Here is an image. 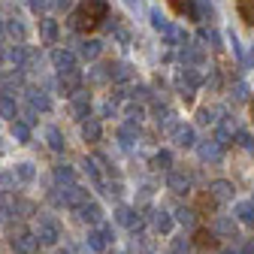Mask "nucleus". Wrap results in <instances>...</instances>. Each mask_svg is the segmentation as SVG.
Masks as SVG:
<instances>
[{
  "mask_svg": "<svg viewBox=\"0 0 254 254\" xmlns=\"http://www.w3.org/2000/svg\"><path fill=\"white\" fill-rule=\"evenodd\" d=\"M40 37H43V43H49V46H55L58 43V37H61V24L55 21V18H40Z\"/></svg>",
  "mask_w": 254,
  "mask_h": 254,
  "instance_id": "obj_16",
  "label": "nucleus"
},
{
  "mask_svg": "<svg viewBox=\"0 0 254 254\" xmlns=\"http://www.w3.org/2000/svg\"><path fill=\"white\" fill-rule=\"evenodd\" d=\"M3 30H6V37L15 40V43H24V37H27V27L21 24V18H9V21L3 24Z\"/></svg>",
  "mask_w": 254,
  "mask_h": 254,
  "instance_id": "obj_24",
  "label": "nucleus"
},
{
  "mask_svg": "<svg viewBox=\"0 0 254 254\" xmlns=\"http://www.w3.org/2000/svg\"><path fill=\"white\" fill-rule=\"evenodd\" d=\"M0 118H9V121L18 118V106H15V100L9 94H0Z\"/></svg>",
  "mask_w": 254,
  "mask_h": 254,
  "instance_id": "obj_25",
  "label": "nucleus"
},
{
  "mask_svg": "<svg viewBox=\"0 0 254 254\" xmlns=\"http://www.w3.org/2000/svg\"><path fill=\"white\" fill-rule=\"evenodd\" d=\"M170 254H190V242H188V239H173Z\"/></svg>",
  "mask_w": 254,
  "mask_h": 254,
  "instance_id": "obj_38",
  "label": "nucleus"
},
{
  "mask_svg": "<svg viewBox=\"0 0 254 254\" xmlns=\"http://www.w3.org/2000/svg\"><path fill=\"white\" fill-rule=\"evenodd\" d=\"M233 194H236V188H233V182H227V179H215V182L209 185V197H212L215 203H230Z\"/></svg>",
  "mask_w": 254,
  "mask_h": 254,
  "instance_id": "obj_5",
  "label": "nucleus"
},
{
  "mask_svg": "<svg viewBox=\"0 0 254 254\" xmlns=\"http://www.w3.org/2000/svg\"><path fill=\"white\" fill-rule=\"evenodd\" d=\"M215 115H218V109H212V106H203V109L197 112V124H203V127H206V124H215V121H218Z\"/></svg>",
  "mask_w": 254,
  "mask_h": 254,
  "instance_id": "obj_35",
  "label": "nucleus"
},
{
  "mask_svg": "<svg viewBox=\"0 0 254 254\" xmlns=\"http://www.w3.org/2000/svg\"><path fill=\"white\" fill-rule=\"evenodd\" d=\"M133 100H142V103L151 100V88H148V85H136V88H133Z\"/></svg>",
  "mask_w": 254,
  "mask_h": 254,
  "instance_id": "obj_39",
  "label": "nucleus"
},
{
  "mask_svg": "<svg viewBox=\"0 0 254 254\" xmlns=\"http://www.w3.org/2000/svg\"><path fill=\"white\" fill-rule=\"evenodd\" d=\"M70 3H73V0H52L55 9H70Z\"/></svg>",
  "mask_w": 254,
  "mask_h": 254,
  "instance_id": "obj_47",
  "label": "nucleus"
},
{
  "mask_svg": "<svg viewBox=\"0 0 254 254\" xmlns=\"http://www.w3.org/2000/svg\"><path fill=\"white\" fill-rule=\"evenodd\" d=\"M12 251L15 254H37L40 251V242H37V236L34 233H18V236H12Z\"/></svg>",
  "mask_w": 254,
  "mask_h": 254,
  "instance_id": "obj_9",
  "label": "nucleus"
},
{
  "mask_svg": "<svg viewBox=\"0 0 254 254\" xmlns=\"http://www.w3.org/2000/svg\"><path fill=\"white\" fill-rule=\"evenodd\" d=\"M194 242H197L200 248H218V236H215L212 230H206V227H200V230L194 233Z\"/></svg>",
  "mask_w": 254,
  "mask_h": 254,
  "instance_id": "obj_27",
  "label": "nucleus"
},
{
  "mask_svg": "<svg viewBox=\"0 0 254 254\" xmlns=\"http://www.w3.org/2000/svg\"><path fill=\"white\" fill-rule=\"evenodd\" d=\"M106 18H109V3L106 0H82L79 9L70 18V27L79 30V34H91V30H97Z\"/></svg>",
  "mask_w": 254,
  "mask_h": 254,
  "instance_id": "obj_1",
  "label": "nucleus"
},
{
  "mask_svg": "<svg viewBox=\"0 0 254 254\" xmlns=\"http://www.w3.org/2000/svg\"><path fill=\"white\" fill-rule=\"evenodd\" d=\"M236 12L245 24H254V0H236Z\"/></svg>",
  "mask_w": 254,
  "mask_h": 254,
  "instance_id": "obj_30",
  "label": "nucleus"
},
{
  "mask_svg": "<svg viewBox=\"0 0 254 254\" xmlns=\"http://www.w3.org/2000/svg\"><path fill=\"white\" fill-rule=\"evenodd\" d=\"M227 43L233 46V55H236V58H242V46H239V37H236V34H227Z\"/></svg>",
  "mask_w": 254,
  "mask_h": 254,
  "instance_id": "obj_44",
  "label": "nucleus"
},
{
  "mask_svg": "<svg viewBox=\"0 0 254 254\" xmlns=\"http://www.w3.org/2000/svg\"><path fill=\"white\" fill-rule=\"evenodd\" d=\"M170 6H173V12L185 15V12H188V6H190V0H170Z\"/></svg>",
  "mask_w": 254,
  "mask_h": 254,
  "instance_id": "obj_42",
  "label": "nucleus"
},
{
  "mask_svg": "<svg viewBox=\"0 0 254 254\" xmlns=\"http://www.w3.org/2000/svg\"><path fill=\"white\" fill-rule=\"evenodd\" d=\"M12 176H15L18 182H34V179H37V167L24 161V164H18V167L12 170Z\"/></svg>",
  "mask_w": 254,
  "mask_h": 254,
  "instance_id": "obj_29",
  "label": "nucleus"
},
{
  "mask_svg": "<svg viewBox=\"0 0 254 254\" xmlns=\"http://www.w3.org/2000/svg\"><path fill=\"white\" fill-rule=\"evenodd\" d=\"M79 55L85 61H97L103 55V43L100 40H85V43H79Z\"/></svg>",
  "mask_w": 254,
  "mask_h": 254,
  "instance_id": "obj_19",
  "label": "nucleus"
},
{
  "mask_svg": "<svg viewBox=\"0 0 254 254\" xmlns=\"http://www.w3.org/2000/svg\"><path fill=\"white\" fill-rule=\"evenodd\" d=\"M236 221H242V224L254 227V200H245L236 206Z\"/></svg>",
  "mask_w": 254,
  "mask_h": 254,
  "instance_id": "obj_26",
  "label": "nucleus"
},
{
  "mask_svg": "<svg viewBox=\"0 0 254 254\" xmlns=\"http://www.w3.org/2000/svg\"><path fill=\"white\" fill-rule=\"evenodd\" d=\"M251 58H254V46H251Z\"/></svg>",
  "mask_w": 254,
  "mask_h": 254,
  "instance_id": "obj_50",
  "label": "nucleus"
},
{
  "mask_svg": "<svg viewBox=\"0 0 254 254\" xmlns=\"http://www.w3.org/2000/svg\"><path fill=\"white\" fill-rule=\"evenodd\" d=\"M46 139H49V145H52L55 151H64V136H61L58 127H46Z\"/></svg>",
  "mask_w": 254,
  "mask_h": 254,
  "instance_id": "obj_34",
  "label": "nucleus"
},
{
  "mask_svg": "<svg viewBox=\"0 0 254 254\" xmlns=\"http://www.w3.org/2000/svg\"><path fill=\"white\" fill-rule=\"evenodd\" d=\"M24 94H27V106L34 109V112H49V109H52V100H49L46 88H37V85H30Z\"/></svg>",
  "mask_w": 254,
  "mask_h": 254,
  "instance_id": "obj_6",
  "label": "nucleus"
},
{
  "mask_svg": "<svg viewBox=\"0 0 254 254\" xmlns=\"http://www.w3.org/2000/svg\"><path fill=\"white\" fill-rule=\"evenodd\" d=\"M70 112L76 115V118H88V112H91V97H88V94L85 91H76L73 94V97H70Z\"/></svg>",
  "mask_w": 254,
  "mask_h": 254,
  "instance_id": "obj_13",
  "label": "nucleus"
},
{
  "mask_svg": "<svg viewBox=\"0 0 254 254\" xmlns=\"http://www.w3.org/2000/svg\"><path fill=\"white\" fill-rule=\"evenodd\" d=\"M167 188L173 190V194H188L190 190V176L185 170H170L167 173Z\"/></svg>",
  "mask_w": 254,
  "mask_h": 254,
  "instance_id": "obj_10",
  "label": "nucleus"
},
{
  "mask_svg": "<svg viewBox=\"0 0 254 254\" xmlns=\"http://www.w3.org/2000/svg\"><path fill=\"white\" fill-rule=\"evenodd\" d=\"M85 79H88V85H106L109 82V64H94Z\"/></svg>",
  "mask_w": 254,
  "mask_h": 254,
  "instance_id": "obj_20",
  "label": "nucleus"
},
{
  "mask_svg": "<svg viewBox=\"0 0 254 254\" xmlns=\"http://www.w3.org/2000/svg\"><path fill=\"white\" fill-rule=\"evenodd\" d=\"M251 200H254V197H251Z\"/></svg>",
  "mask_w": 254,
  "mask_h": 254,
  "instance_id": "obj_53",
  "label": "nucleus"
},
{
  "mask_svg": "<svg viewBox=\"0 0 254 254\" xmlns=\"http://www.w3.org/2000/svg\"><path fill=\"white\" fill-rule=\"evenodd\" d=\"M61 254H70V251H61Z\"/></svg>",
  "mask_w": 254,
  "mask_h": 254,
  "instance_id": "obj_51",
  "label": "nucleus"
},
{
  "mask_svg": "<svg viewBox=\"0 0 254 254\" xmlns=\"http://www.w3.org/2000/svg\"><path fill=\"white\" fill-rule=\"evenodd\" d=\"M40 245H55L61 239V224L52 215H37V230H34Z\"/></svg>",
  "mask_w": 254,
  "mask_h": 254,
  "instance_id": "obj_2",
  "label": "nucleus"
},
{
  "mask_svg": "<svg viewBox=\"0 0 254 254\" xmlns=\"http://www.w3.org/2000/svg\"><path fill=\"white\" fill-rule=\"evenodd\" d=\"M115 221H118L121 227L133 230V233H136V230H139V227L145 224V218H142V215H139L136 209H130V206H118V209H115Z\"/></svg>",
  "mask_w": 254,
  "mask_h": 254,
  "instance_id": "obj_4",
  "label": "nucleus"
},
{
  "mask_svg": "<svg viewBox=\"0 0 254 254\" xmlns=\"http://www.w3.org/2000/svg\"><path fill=\"white\" fill-rule=\"evenodd\" d=\"M148 18H151V27L157 30V34H164V37L170 34V27H173V24L167 21V15H161L157 9H151V12H148Z\"/></svg>",
  "mask_w": 254,
  "mask_h": 254,
  "instance_id": "obj_31",
  "label": "nucleus"
},
{
  "mask_svg": "<svg viewBox=\"0 0 254 254\" xmlns=\"http://www.w3.org/2000/svg\"><path fill=\"white\" fill-rule=\"evenodd\" d=\"M115 254H124V251H115Z\"/></svg>",
  "mask_w": 254,
  "mask_h": 254,
  "instance_id": "obj_52",
  "label": "nucleus"
},
{
  "mask_svg": "<svg viewBox=\"0 0 254 254\" xmlns=\"http://www.w3.org/2000/svg\"><path fill=\"white\" fill-rule=\"evenodd\" d=\"M61 190V203L64 206H70V209H82L85 203H88V190L85 188H79V185H67V188H58Z\"/></svg>",
  "mask_w": 254,
  "mask_h": 254,
  "instance_id": "obj_3",
  "label": "nucleus"
},
{
  "mask_svg": "<svg viewBox=\"0 0 254 254\" xmlns=\"http://www.w3.org/2000/svg\"><path fill=\"white\" fill-rule=\"evenodd\" d=\"M206 43H212V49H221V37L215 34V30H203V34H200Z\"/></svg>",
  "mask_w": 254,
  "mask_h": 254,
  "instance_id": "obj_41",
  "label": "nucleus"
},
{
  "mask_svg": "<svg viewBox=\"0 0 254 254\" xmlns=\"http://www.w3.org/2000/svg\"><path fill=\"white\" fill-rule=\"evenodd\" d=\"M236 139L242 142V148H245V151H251V154H254V139H251V133H245V130H236Z\"/></svg>",
  "mask_w": 254,
  "mask_h": 254,
  "instance_id": "obj_40",
  "label": "nucleus"
},
{
  "mask_svg": "<svg viewBox=\"0 0 254 254\" xmlns=\"http://www.w3.org/2000/svg\"><path fill=\"white\" fill-rule=\"evenodd\" d=\"M197 154H200V161H206V164H218L221 157H224V148H221L215 139H206V142L197 145Z\"/></svg>",
  "mask_w": 254,
  "mask_h": 254,
  "instance_id": "obj_12",
  "label": "nucleus"
},
{
  "mask_svg": "<svg viewBox=\"0 0 254 254\" xmlns=\"http://www.w3.org/2000/svg\"><path fill=\"white\" fill-rule=\"evenodd\" d=\"M233 100H236V103L248 100V82H242V79H239V82L233 85Z\"/></svg>",
  "mask_w": 254,
  "mask_h": 254,
  "instance_id": "obj_37",
  "label": "nucleus"
},
{
  "mask_svg": "<svg viewBox=\"0 0 254 254\" xmlns=\"http://www.w3.org/2000/svg\"><path fill=\"white\" fill-rule=\"evenodd\" d=\"M136 136H139V124H133V121L121 124V130H118V139H121V145H124V148H130V145L136 142Z\"/></svg>",
  "mask_w": 254,
  "mask_h": 254,
  "instance_id": "obj_22",
  "label": "nucleus"
},
{
  "mask_svg": "<svg viewBox=\"0 0 254 254\" xmlns=\"http://www.w3.org/2000/svg\"><path fill=\"white\" fill-rule=\"evenodd\" d=\"M130 79H133V67H130V64H124V61L109 64V82L124 85V82H130Z\"/></svg>",
  "mask_w": 254,
  "mask_h": 254,
  "instance_id": "obj_15",
  "label": "nucleus"
},
{
  "mask_svg": "<svg viewBox=\"0 0 254 254\" xmlns=\"http://www.w3.org/2000/svg\"><path fill=\"white\" fill-rule=\"evenodd\" d=\"M127 3H130V6H136V3H139V0H127Z\"/></svg>",
  "mask_w": 254,
  "mask_h": 254,
  "instance_id": "obj_49",
  "label": "nucleus"
},
{
  "mask_svg": "<svg viewBox=\"0 0 254 254\" xmlns=\"http://www.w3.org/2000/svg\"><path fill=\"white\" fill-rule=\"evenodd\" d=\"M100 136H103V127H100V121L88 115V118L82 121V139H85V142H100Z\"/></svg>",
  "mask_w": 254,
  "mask_h": 254,
  "instance_id": "obj_17",
  "label": "nucleus"
},
{
  "mask_svg": "<svg viewBox=\"0 0 254 254\" xmlns=\"http://www.w3.org/2000/svg\"><path fill=\"white\" fill-rule=\"evenodd\" d=\"M82 70H67V73H58V85H61V91L64 94H70V97H73V94L76 91H82Z\"/></svg>",
  "mask_w": 254,
  "mask_h": 254,
  "instance_id": "obj_7",
  "label": "nucleus"
},
{
  "mask_svg": "<svg viewBox=\"0 0 254 254\" xmlns=\"http://www.w3.org/2000/svg\"><path fill=\"white\" fill-rule=\"evenodd\" d=\"M9 182H15V176H12V173L0 176V194H9V190H6V188H9Z\"/></svg>",
  "mask_w": 254,
  "mask_h": 254,
  "instance_id": "obj_45",
  "label": "nucleus"
},
{
  "mask_svg": "<svg viewBox=\"0 0 254 254\" xmlns=\"http://www.w3.org/2000/svg\"><path fill=\"white\" fill-rule=\"evenodd\" d=\"M55 182H61L64 188H67V185H73V167H67V164L55 167Z\"/></svg>",
  "mask_w": 254,
  "mask_h": 254,
  "instance_id": "obj_33",
  "label": "nucleus"
},
{
  "mask_svg": "<svg viewBox=\"0 0 254 254\" xmlns=\"http://www.w3.org/2000/svg\"><path fill=\"white\" fill-rule=\"evenodd\" d=\"M170 136H173V142H176V145H182V148L197 145V133H194V127H190V124H182V121L170 130Z\"/></svg>",
  "mask_w": 254,
  "mask_h": 254,
  "instance_id": "obj_8",
  "label": "nucleus"
},
{
  "mask_svg": "<svg viewBox=\"0 0 254 254\" xmlns=\"http://www.w3.org/2000/svg\"><path fill=\"white\" fill-rule=\"evenodd\" d=\"M79 218L85 221V224H94V227H100V224H103V209H100L97 203H85V206L79 209Z\"/></svg>",
  "mask_w": 254,
  "mask_h": 254,
  "instance_id": "obj_18",
  "label": "nucleus"
},
{
  "mask_svg": "<svg viewBox=\"0 0 254 254\" xmlns=\"http://www.w3.org/2000/svg\"><path fill=\"white\" fill-rule=\"evenodd\" d=\"M215 236L221 233V236H227V239H233L236 236V218H227V215H221L218 221H215V230H212Z\"/></svg>",
  "mask_w": 254,
  "mask_h": 254,
  "instance_id": "obj_23",
  "label": "nucleus"
},
{
  "mask_svg": "<svg viewBox=\"0 0 254 254\" xmlns=\"http://www.w3.org/2000/svg\"><path fill=\"white\" fill-rule=\"evenodd\" d=\"M197 206H200V212H212V209H215V206H218V203H215V200H212V197H209V194H203V197H200V203H197Z\"/></svg>",
  "mask_w": 254,
  "mask_h": 254,
  "instance_id": "obj_43",
  "label": "nucleus"
},
{
  "mask_svg": "<svg viewBox=\"0 0 254 254\" xmlns=\"http://www.w3.org/2000/svg\"><path fill=\"white\" fill-rule=\"evenodd\" d=\"M233 136H236V124H233L230 118H224V121L218 124V136H215V142H218L221 148H224V145H227Z\"/></svg>",
  "mask_w": 254,
  "mask_h": 254,
  "instance_id": "obj_21",
  "label": "nucleus"
},
{
  "mask_svg": "<svg viewBox=\"0 0 254 254\" xmlns=\"http://www.w3.org/2000/svg\"><path fill=\"white\" fill-rule=\"evenodd\" d=\"M52 64H55L58 73L76 70V52H70V49H55V52H52Z\"/></svg>",
  "mask_w": 254,
  "mask_h": 254,
  "instance_id": "obj_11",
  "label": "nucleus"
},
{
  "mask_svg": "<svg viewBox=\"0 0 254 254\" xmlns=\"http://www.w3.org/2000/svg\"><path fill=\"white\" fill-rule=\"evenodd\" d=\"M52 6V0H30V9L34 12H40V9H49Z\"/></svg>",
  "mask_w": 254,
  "mask_h": 254,
  "instance_id": "obj_46",
  "label": "nucleus"
},
{
  "mask_svg": "<svg viewBox=\"0 0 254 254\" xmlns=\"http://www.w3.org/2000/svg\"><path fill=\"white\" fill-rule=\"evenodd\" d=\"M148 221H151L154 233H164V236H167V233L173 230V218H170V212H164V209H151Z\"/></svg>",
  "mask_w": 254,
  "mask_h": 254,
  "instance_id": "obj_14",
  "label": "nucleus"
},
{
  "mask_svg": "<svg viewBox=\"0 0 254 254\" xmlns=\"http://www.w3.org/2000/svg\"><path fill=\"white\" fill-rule=\"evenodd\" d=\"M176 218H179V224H185V227H190V224H194V218H197V212L194 209H176Z\"/></svg>",
  "mask_w": 254,
  "mask_h": 254,
  "instance_id": "obj_36",
  "label": "nucleus"
},
{
  "mask_svg": "<svg viewBox=\"0 0 254 254\" xmlns=\"http://www.w3.org/2000/svg\"><path fill=\"white\" fill-rule=\"evenodd\" d=\"M251 121H254V100H251Z\"/></svg>",
  "mask_w": 254,
  "mask_h": 254,
  "instance_id": "obj_48",
  "label": "nucleus"
},
{
  "mask_svg": "<svg viewBox=\"0 0 254 254\" xmlns=\"http://www.w3.org/2000/svg\"><path fill=\"white\" fill-rule=\"evenodd\" d=\"M12 139H15L18 145H27V142H30V127H27L24 121H12Z\"/></svg>",
  "mask_w": 254,
  "mask_h": 254,
  "instance_id": "obj_28",
  "label": "nucleus"
},
{
  "mask_svg": "<svg viewBox=\"0 0 254 254\" xmlns=\"http://www.w3.org/2000/svg\"><path fill=\"white\" fill-rule=\"evenodd\" d=\"M151 164H154V170L170 173V170H173V154H170V151H157V154L151 157Z\"/></svg>",
  "mask_w": 254,
  "mask_h": 254,
  "instance_id": "obj_32",
  "label": "nucleus"
}]
</instances>
